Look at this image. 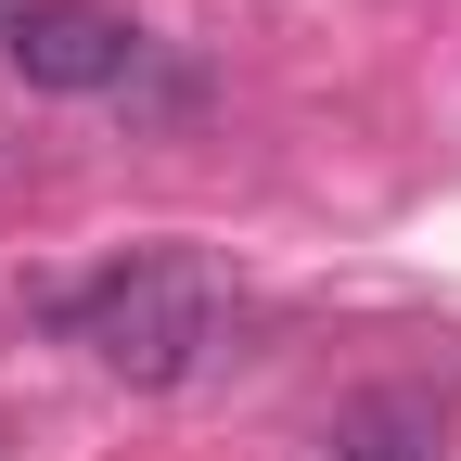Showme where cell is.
<instances>
[{"instance_id":"cell-1","label":"cell","mask_w":461,"mask_h":461,"mask_svg":"<svg viewBox=\"0 0 461 461\" xmlns=\"http://www.w3.org/2000/svg\"><path fill=\"white\" fill-rule=\"evenodd\" d=\"M65 321H77V346H90L115 384H193L218 359V333H230V295H218L205 257H167L154 244V257H115Z\"/></svg>"},{"instance_id":"cell-2","label":"cell","mask_w":461,"mask_h":461,"mask_svg":"<svg viewBox=\"0 0 461 461\" xmlns=\"http://www.w3.org/2000/svg\"><path fill=\"white\" fill-rule=\"evenodd\" d=\"M0 65L26 90H115L141 65V26L115 14V0H14V14H0Z\"/></svg>"},{"instance_id":"cell-3","label":"cell","mask_w":461,"mask_h":461,"mask_svg":"<svg viewBox=\"0 0 461 461\" xmlns=\"http://www.w3.org/2000/svg\"><path fill=\"white\" fill-rule=\"evenodd\" d=\"M448 436V384H397V397H359V411H333V461H423Z\"/></svg>"},{"instance_id":"cell-4","label":"cell","mask_w":461,"mask_h":461,"mask_svg":"<svg viewBox=\"0 0 461 461\" xmlns=\"http://www.w3.org/2000/svg\"><path fill=\"white\" fill-rule=\"evenodd\" d=\"M0 14H14V0H0Z\"/></svg>"}]
</instances>
